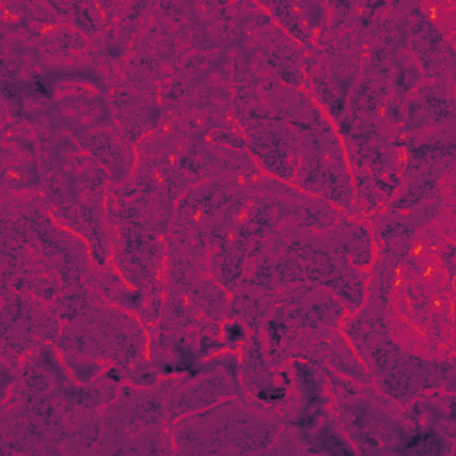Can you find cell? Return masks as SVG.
I'll return each mask as SVG.
<instances>
[{"mask_svg":"<svg viewBox=\"0 0 456 456\" xmlns=\"http://www.w3.org/2000/svg\"><path fill=\"white\" fill-rule=\"evenodd\" d=\"M319 413H321L319 410H314V412H308V410H306L303 416L294 421V426H298V428H301V429H310V428H314V426H316L317 417H319Z\"/></svg>","mask_w":456,"mask_h":456,"instance_id":"obj_3","label":"cell"},{"mask_svg":"<svg viewBox=\"0 0 456 456\" xmlns=\"http://www.w3.org/2000/svg\"><path fill=\"white\" fill-rule=\"evenodd\" d=\"M282 331H285V326H283V324L269 323V334L273 335V341L275 342H280V334H282Z\"/></svg>","mask_w":456,"mask_h":456,"instance_id":"obj_5","label":"cell"},{"mask_svg":"<svg viewBox=\"0 0 456 456\" xmlns=\"http://www.w3.org/2000/svg\"><path fill=\"white\" fill-rule=\"evenodd\" d=\"M285 398V388L283 387H271V388H262L259 392V399L266 403H273V401H282Z\"/></svg>","mask_w":456,"mask_h":456,"instance_id":"obj_2","label":"cell"},{"mask_svg":"<svg viewBox=\"0 0 456 456\" xmlns=\"http://www.w3.org/2000/svg\"><path fill=\"white\" fill-rule=\"evenodd\" d=\"M319 451H328V453H334V454H341V453H353V451L349 449V447H346V444L342 442L341 439H337V437L331 433L330 426H324L323 429H321L319 433Z\"/></svg>","mask_w":456,"mask_h":456,"instance_id":"obj_1","label":"cell"},{"mask_svg":"<svg viewBox=\"0 0 456 456\" xmlns=\"http://www.w3.org/2000/svg\"><path fill=\"white\" fill-rule=\"evenodd\" d=\"M225 335H226V341L235 342V341H239V339L244 337V330H242L239 324H230V326L226 324V326H225Z\"/></svg>","mask_w":456,"mask_h":456,"instance_id":"obj_4","label":"cell"}]
</instances>
